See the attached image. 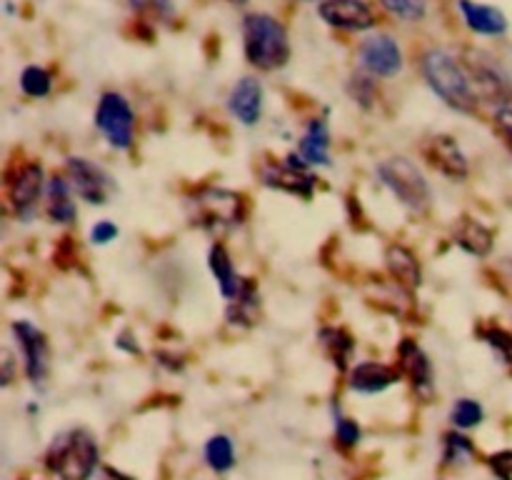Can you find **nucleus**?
I'll return each instance as SVG.
<instances>
[{"label": "nucleus", "instance_id": "4468645a", "mask_svg": "<svg viewBox=\"0 0 512 480\" xmlns=\"http://www.w3.org/2000/svg\"><path fill=\"white\" fill-rule=\"evenodd\" d=\"M230 113L243 125H255L263 115V88L255 78H240L228 98Z\"/></svg>", "mask_w": 512, "mask_h": 480}, {"label": "nucleus", "instance_id": "0eeeda50", "mask_svg": "<svg viewBox=\"0 0 512 480\" xmlns=\"http://www.w3.org/2000/svg\"><path fill=\"white\" fill-rule=\"evenodd\" d=\"M260 180H263L268 188L285 190V193L300 195V198H310L315 185H318L315 175L310 173L308 165H305L298 155H288L283 163L265 165L263 173H260Z\"/></svg>", "mask_w": 512, "mask_h": 480}, {"label": "nucleus", "instance_id": "1a4fd4ad", "mask_svg": "<svg viewBox=\"0 0 512 480\" xmlns=\"http://www.w3.org/2000/svg\"><path fill=\"white\" fill-rule=\"evenodd\" d=\"M68 180L80 200L90 205H103L113 190L110 175L85 158H68Z\"/></svg>", "mask_w": 512, "mask_h": 480}, {"label": "nucleus", "instance_id": "c9c22d12", "mask_svg": "<svg viewBox=\"0 0 512 480\" xmlns=\"http://www.w3.org/2000/svg\"><path fill=\"white\" fill-rule=\"evenodd\" d=\"M90 238H93V243L105 245V243H110V240L118 238V228H115L110 220H100V223L93 225V233H90Z\"/></svg>", "mask_w": 512, "mask_h": 480}, {"label": "nucleus", "instance_id": "5701e85b", "mask_svg": "<svg viewBox=\"0 0 512 480\" xmlns=\"http://www.w3.org/2000/svg\"><path fill=\"white\" fill-rule=\"evenodd\" d=\"M48 218L53 223H73L75 220V205L70 198V185L65 183L60 175H55L48 185Z\"/></svg>", "mask_w": 512, "mask_h": 480}, {"label": "nucleus", "instance_id": "7ed1b4c3", "mask_svg": "<svg viewBox=\"0 0 512 480\" xmlns=\"http://www.w3.org/2000/svg\"><path fill=\"white\" fill-rule=\"evenodd\" d=\"M98 443L83 428H73L58 435L45 455V465L60 480H88L98 465Z\"/></svg>", "mask_w": 512, "mask_h": 480}, {"label": "nucleus", "instance_id": "c85d7f7f", "mask_svg": "<svg viewBox=\"0 0 512 480\" xmlns=\"http://www.w3.org/2000/svg\"><path fill=\"white\" fill-rule=\"evenodd\" d=\"M483 340L490 345L495 355L503 360L505 365L512 370V333L503 328H488L483 330Z\"/></svg>", "mask_w": 512, "mask_h": 480}, {"label": "nucleus", "instance_id": "39448f33", "mask_svg": "<svg viewBox=\"0 0 512 480\" xmlns=\"http://www.w3.org/2000/svg\"><path fill=\"white\" fill-rule=\"evenodd\" d=\"M193 218L200 228H233L243 220V198L233 190L205 188L193 200Z\"/></svg>", "mask_w": 512, "mask_h": 480}, {"label": "nucleus", "instance_id": "e433bc0d", "mask_svg": "<svg viewBox=\"0 0 512 480\" xmlns=\"http://www.w3.org/2000/svg\"><path fill=\"white\" fill-rule=\"evenodd\" d=\"M5 375H3V385H8L10 383V373H13V360H10V355L5 353Z\"/></svg>", "mask_w": 512, "mask_h": 480}, {"label": "nucleus", "instance_id": "2f4dec72", "mask_svg": "<svg viewBox=\"0 0 512 480\" xmlns=\"http://www.w3.org/2000/svg\"><path fill=\"white\" fill-rule=\"evenodd\" d=\"M335 435H338V443L343 445V448H353L360 440V425L350 418H338V423H335Z\"/></svg>", "mask_w": 512, "mask_h": 480}, {"label": "nucleus", "instance_id": "9b49d317", "mask_svg": "<svg viewBox=\"0 0 512 480\" xmlns=\"http://www.w3.org/2000/svg\"><path fill=\"white\" fill-rule=\"evenodd\" d=\"M318 13L338 30H370L375 25V15L365 0H323Z\"/></svg>", "mask_w": 512, "mask_h": 480}, {"label": "nucleus", "instance_id": "a211bd4d", "mask_svg": "<svg viewBox=\"0 0 512 480\" xmlns=\"http://www.w3.org/2000/svg\"><path fill=\"white\" fill-rule=\"evenodd\" d=\"M473 85H478V98L485 103H493L505 108L512 98V83L505 78L500 70L490 68V65H473Z\"/></svg>", "mask_w": 512, "mask_h": 480}, {"label": "nucleus", "instance_id": "bb28decb", "mask_svg": "<svg viewBox=\"0 0 512 480\" xmlns=\"http://www.w3.org/2000/svg\"><path fill=\"white\" fill-rule=\"evenodd\" d=\"M320 338L325 340V348H328V353L333 355V360L338 363V368H345V363H348L350 353H353V338H350L345 330H323L320 333Z\"/></svg>", "mask_w": 512, "mask_h": 480}, {"label": "nucleus", "instance_id": "f257e3e1", "mask_svg": "<svg viewBox=\"0 0 512 480\" xmlns=\"http://www.w3.org/2000/svg\"><path fill=\"white\" fill-rule=\"evenodd\" d=\"M423 75L433 93L458 113H475L478 95L463 65L448 50H428L423 55Z\"/></svg>", "mask_w": 512, "mask_h": 480}, {"label": "nucleus", "instance_id": "b1692460", "mask_svg": "<svg viewBox=\"0 0 512 480\" xmlns=\"http://www.w3.org/2000/svg\"><path fill=\"white\" fill-rule=\"evenodd\" d=\"M205 460L215 473H225L235 465V448L228 435H215L205 443Z\"/></svg>", "mask_w": 512, "mask_h": 480}, {"label": "nucleus", "instance_id": "4c0bfd02", "mask_svg": "<svg viewBox=\"0 0 512 480\" xmlns=\"http://www.w3.org/2000/svg\"><path fill=\"white\" fill-rule=\"evenodd\" d=\"M505 265H508V275H510V283H512V260H508Z\"/></svg>", "mask_w": 512, "mask_h": 480}, {"label": "nucleus", "instance_id": "f8f14e48", "mask_svg": "<svg viewBox=\"0 0 512 480\" xmlns=\"http://www.w3.org/2000/svg\"><path fill=\"white\" fill-rule=\"evenodd\" d=\"M40 193H43V168H40L38 163L23 165V168L10 178L8 198L20 218H28V215L33 213Z\"/></svg>", "mask_w": 512, "mask_h": 480}, {"label": "nucleus", "instance_id": "a878e982", "mask_svg": "<svg viewBox=\"0 0 512 480\" xmlns=\"http://www.w3.org/2000/svg\"><path fill=\"white\" fill-rule=\"evenodd\" d=\"M20 88H23L25 95L30 98H45L53 88V80H50V73L40 65H28L20 75Z\"/></svg>", "mask_w": 512, "mask_h": 480}, {"label": "nucleus", "instance_id": "423d86ee", "mask_svg": "<svg viewBox=\"0 0 512 480\" xmlns=\"http://www.w3.org/2000/svg\"><path fill=\"white\" fill-rule=\"evenodd\" d=\"M95 125L113 148L125 150L133 145L135 115L128 100L120 93H105L95 108Z\"/></svg>", "mask_w": 512, "mask_h": 480}, {"label": "nucleus", "instance_id": "2eb2a0df", "mask_svg": "<svg viewBox=\"0 0 512 480\" xmlns=\"http://www.w3.org/2000/svg\"><path fill=\"white\" fill-rule=\"evenodd\" d=\"M428 160L433 163V168H438L440 173L453 180H463L468 175V158L450 135H438V138L430 140Z\"/></svg>", "mask_w": 512, "mask_h": 480}, {"label": "nucleus", "instance_id": "f3484780", "mask_svg": "<svg viewBox=\"0 0 512 480\" xmlns=\"http://www.w3.org/2000/svg\"><path fill=\"white\" fill-rule=\"evenodd\" d=\"M400 370L390 368L385 363H360L355 365L353 373H350V388L360 390V393H380V390H388L390 385L398 383Z\"/></svg>", "mask_w": 512, "mask_h": 480}, {"label": "nucleus", "instance_id": "4be33fe9", "mask_svg": "<svg viewBox=\"0 0 512 480\" xmlns=\"http://www.w3.org/2000/svg\"><path fill=\"white\" fill-rule=\"evenodd\" d=\"M300 155L305 163L330 165V133L323 120H313L300 140Z\"/></svg>", "mask_w": 512, "mask_h": 480}, {"label": "nucleus", "instance_id": "6ab92c4d", "mask_svg": "<svg viewBox=\"0 0 512 480\" xmlns=\"http://www.w3.org/2000/svg\"><path fill=\"white\" fill-rule=\"evenodd\" d=\"M385 263H388V270L403 288H420V283H423V270H420V263L413 250L398 243L390 245L388 253H385Z\"/></svg>", "mask_w": 512, "mask_h": 480}, {"label": "nucleus", "instance_id": "aec40b11", "mask_svg": "<svg viewBox=\"0 0 512 480\" xmlns=\"http://www.w3.org/2000/svg\"><path fill=\"white\" fill-rule=\"evenodd\" d=\"M210 270H213L215 280H218L220 293L228 300L238 298V295L243 293L245 285H248V280L240 278V275L235 273L233 260H230L228 250H225L223 245H213V250H210Z\"/></svg>", "mask_w": 512, "mask_h": 480}, {"label": "nucleus", "instance_id": "393cba45", "mask_svg": "<svg viewBox=\"0 0 512 480\" xmlns=\"http://www.w3.org/2000/svg\"><path fill=\"white\" fill-rule=\"evenodd\" d=\"M258 293H255V285L250 283L243 288V293L233 300V305L228 308V320L235 325H250L258 315Z\"/></svg>", "mask_w": 512, "mask_h": 480}, {"label": "nucleus", "instance_id": "412c9836", "mask_svg": "<svg viewBox=\"0 0 512 480\" xmlns=\"http://www.w3.org/2000/svg\"><path fill=\"white\" fill-rule=\"evenodd\" d=\"M455 240H458L460 248L468 250L470 255H478V258H485V255L493 250V233H490L480 220L470 218V215H465V218L458 220Z\"/></svg>", "mask_w": 512, "mask_h": 480}, {"label": "nucleus", "instance_id": "72a5a7b5", "mask_svg": "<svg viewBox=\"0 0 512 480\" xmlns=\"http://www.w3.org/2000/svg\"><path fill=\"white\" fill-rule=\"evenodd\" d=\"M495 130H498L500 138L512 150V105H505V108H500L495 113Z\"/></svg>", "mask_w": 512, "mask_h": 480}, {"label": "nucleus", "instance_id": "cd10ccee", "mask_svg": "<svg viewBox=\"0 0 512 480\" xmlns=\"http://www.w3.org/2000/svg\"><path fill=\"white\" fill-rule=\"evenodd\" d=\"M475 448L465 435L448 433L445 435V465H458L473 458Z\"/></svg>", "mask_w": 512, "mask_h": 480}, {"label": "nucleus", "instance_id": "6e6552de", "mask_svg": "<svg viewBox=\"0 0 512 480\" xmlns=\"http://www.w3.org/2000/svg\"><path fill=\"white\" fill-rule=\"evenodd\" d=\"M13 335L20 343V350H23V363L28 380L30 383H43L50 363V348L45 333L35 328L33 323H28V320H15Z\"/></svg>", "mask_w": 512, "mask_h": 480}, {"label": "nucleus", "instance_id": "20e7f679", "mask_svg": "<svg viewBox=\"0 0 512 480\" xmlns=\"http://www.w3.org/2000/svg\"><path fill=\"white\" fill-rule=\"evenodd\" d=\"M378 175L385 185H388L390 193L400 200L408 210L413 213H425L433 203V193H430V185L425 180V175L420 173L418 165L408 158H395L385 160L378 165Z\"/></svg>", "mask_w": 512, "mask_h": 480}, {"label": "nucleus", "instance_id": "7c9ffc66", "mask_svg": "<svg viewBox=\"0 0 512 480\" xmlns=\"http://www.w3.org/2000/svg\"><path fill=\"white\" fill-rule=\"evenodd\" d=\"M383 5L403 20H420L425 15V0H383Z\"/></svg>", "mask_w": 512, "mask_h": 480}, {"label": "nucleus", "instance_id": "f03ea898", "mask_svg": "<svg viewBox=\"0 0 512 480\" xmlns=\"http://www.w3.org/2000/svg\"><path fill=\"white\" fill-rule=\"evenodd\" d=\"M243 48L250 65L260 70H278L290 58L288 30L268 13H248L243 18Z\"/></svg>", "mask_w": 512, "mask_h": 480}, {"label": "nucleus", "instance_id": "c756f323", "mask_svg": "<svg viewBox=\"0 0 512 480\" xmlns=\"http://www.w3.org/2000/svg\"><path fill=\"white\" fill-rule=\"evenodd\" d=\"M483 405L478 403V400H470V398H463L455 403L453 408V423L458 425V428H475V425L483 420Z\"/></svg>", "mask_w": 512, "mask_h": 480}, {"label": "nucleus", "instance_id": "ddd939ff", "mask_svg": "<svg viewBox=\"0 0 512 480\" xmlns=\"http://www.w3.org/2000/svg\"><path fill=\"white\" fill-rule=\"evenodd\" d=\"M398 355L400 365H403V373L410 378L415 393L420 398H430L433 395V365H430L423 348L415 340H403L398 348Z\"/></svg>", "mask_w": 512, "mask_h": 480}, {"label": "nucleus", "instance_id": "9d476101", "mask_svg": "<svg viewBox=\"0 0 512 480\" xmlns=\"http://www.w3.org/2000/svg\"><path fill=\"white\" fill-rule=\"evenodd\" d=\"M360 63L368 73L380 75V78H393L403 68V53L395 38L390 35H370L360 43Z\"/></svg>", "mask_w": 512, "mask_h": 480}, {"label": "nucleus", "instance_id": "58836bf2", "mask_svg": "<svg viewBox=\"0 0 512 480\" xmlns=\"http://www.w3.org/2000/svg\"><path fill=\"white\" fill-rule=\"evenodd\" d=\"M230 3H235V5H243L245 0H230Z\"/></svg>", "mask_w": 512, "mask_h": 480}, {"label": "nucleus", "instance_id": "f704fd0d", "mask_svg": "<svg viewBox=\"0 0 512 480\" xmlns=\"http://www.w3.org/2000/svg\"><path fill=\"white\" fill-rule=\"evenodd\" d=\"M490 468L500 480H512V450H503L490 458Z\"/></svg>", "mask_w": 512, "mask_h": 480}, {"label": "nucleus", "instance_id": "473e14b6", "mask_svg": "<svg viewBox=\"0 0 512 480\" xmlns=\"http://www.w3.org/2000/svg\"><path fill=\"white\" fill-rule=\"evenodd\" d=\"M138 13H153L155 18H170L173 15V0H130Z\"/></svg>", "mask_w": 512, "mask_h": 480}, {"label": "nucleus", "instance_id": "dca6fc26", "mask_svg": "<svg viewBox=\"0 0 512 480\" xmlns=\"http://www.w3.org/2000/svg\"><path fill=\"white\" fill-rule=\"evenodd\" d=\"M460 10H463L465 23L470 25V30L480 35H503L508 30V18L503 15V10L493 8V5L475 3V0H460Z\"/></svg>", "mask_w": 512, "mask_h": 480}]
</instances>
